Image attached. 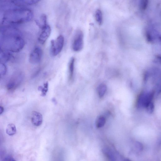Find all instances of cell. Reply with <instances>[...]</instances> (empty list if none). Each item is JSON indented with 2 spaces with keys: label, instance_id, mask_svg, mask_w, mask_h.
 <instances>
[{
  "label": "cell",
  "instance_id": "cell-1",
  "mask_svg": "<svg viewBox=\"0 0 161 161\" xmlns=\"http://www.w3.org/2000/svg\"><path fill=\"white\" fill-rule=\"evenodd\" d=\"M25 45L24 40L19 35H4L1 38V50L9 52H19L23 48Z\"/></svg>",
  "mask_w": 161,
  "mask_h": 161
},
{
  "label": "cell",
  "instance_id": "cell-2",
  "mask_svg": "<svg viewBox=\"0 0 161 161\" xmlns=\"http://www.w3.org/2000/svg\"><path fill=\"white\" fill-rule=\"evenodd\" d=\"M64 38L62 35L59 36L55 40H52L51 41L50 52L53 56H56L61 52L63 48Z\"/></svg>",
  "mask_w": 161,
  "mask_h": 161
},
{
  "label": "cell",
  "instance_id": "cell-3",
  "mask_svg": "<svg viewBox=\"0 0 161 161\" xmlns=\"http://www.w3.org/2000/svg\"><path fill=\"white\" fill-rule=\"evenodd\" d=\"M154 93L152 92L142 93L138 96L136 102V106L138 108H145L150 102L152 101Z\"/></svg>",
  "mask_w": 161,
  "mask_h": 161
},
{
  "label": "cell",
  "instance_id": "cell-4",
  "mask_svg": "<svg viewBox=\"0 0 161 161\" xmlns=\"http://www.w3.org/2000/svg\"><path fill=\"white\" fill-rule=\"evenodd\" d=\"M23 74L18 73L13 76L7 85V89L9 91H12L21 83L24 79Z\"/></svg>",
  "mask_w": 161,
  "mask_h": 161
},
{
  "label": "cell",
  "instance_id": "cell-5",
  "mask_svg": "<svg viewBox=\"0 0 161 161\" xmlns=\"http://www.w3.org/2000/svg\"><path fill=\"white\" fill-rule=\"evenodd\" d=\"M43 56V51L39 47L35 48L30 53L29 61L31 64H37L41 61Z\"/></svg>",
  "mask_w": 161,
  "mask_h": 161
},
{
  "label": "cell",
  "instance_id": "cell-6",
  "mask_svg": "<svg viewBox=\"0 0 161 161\" xmlns=\"http://www.w3.org/2000/svg\"><path fill=\"white\" fill-rule=\"evenodd\" d=\"M84 45L83 35L81 31H78L74 39L73 49L74 51L78 52L82 50Z\"/></svg>",
  "mask_w": 161,
  "mask_h": 161
},
{
  "label": "cell",
  "instance_id": "cell-7",
  "mask_svg": "<svg viewBox=\"0 0 161 161\" xmlns=\"http://www.w3.org/2000/svg\"><path fill=\"white\" fill-rule=\"evenodd\" d=\"M51 29L49 25H47L42 29V31L38 38V40L40 43L43 44L48 38L51 33Z\"/></svg>",
  "mask_w": 161,
  "mask_h": 161
},
{
  "label": "cell",
  "instance_id": "cell-8",
  "mask_svg": "<svg viewBox=\"0 0 161 161\" xmlns=\"http://www.w3.org/2000/svg\"><path fill=\"white\" fill-rule=\"evenodd\" d=\"M31 122L35 126H39L43 122L42 114L38 112L33 111L31 115Z\"/></svg>",
  "mask_w": 161,
  "mask_h": 161
},
{
  "label": "cell",
  "instance_id": "cell-9",
  "mask_svg": "<svg viewBox=\"0 0 161 161\" xmlns=\"http://www.w3.org/2000/svg\"><path fill=\"white\" fill-rule=\"evenodd\" d=\"M47 17L44 14H43L40 17L39 20L36 21V23L40 28L42 29L47 25Z\"/></svg>",
  "mask_w": 161,
  "mask_h": 161
},
{
  "label": "cell",
  "instance_id": "cell-10",
  "mask_svg": "<svg viewBox=\"0 0 161 161\" xmlns=\"http://www.w3.org/2000/svg\"><path fill=\"white\" fill-rule=\"evenodd\" d=\"M1 61L4 63L7 62L11 59V55L9 53V51L1 50Z\"/></svg>",
  "mask_w": 161,
  "mask_h": 161
},
{
  "label": "cell",
  "instance_id": "cell-11",
  "mask_svg": "<svg viewBox=\"0 0 161 161\" xmlns=\"http://www.w3.org/2000/svg\"><path fill=\"white\" fill-rule=\"evenodd\" d=\"M75 59L74 57L71 58L69 65V78L70 80L73 78L74 73Z\"/></svg>",
  "mask_w": 161,
  "mask_h": 161
},
{
  "label": "cell",
  "instance_id": "cell-12",
  "mask_svg": "<svg viewBox=\"0 0 161 161\" xmlns=\"http://www.w3.org/2000/svg\"><path fill=\"white\" fill-rule=\"evenodd\" d=\"M16 132V129L15 125L11 123L7 125L6 128V133L9 136H13L15 135Z\"/></svg>",
  "mask_w": 161,
  "mask_h": 161
},
{
  "label": "cell",
  "instance_id": "cell-13",
  "mask_svg": "<svg viewBox=\"0 0 161 161\" xmlns=\"http://www.w3.org/2000/svg\"><path fill=\"white\" fill-rule=\"evenodd\" d=\"M106 90L107 86L104 83L100 84L97 88V92L100 98L104 96Z\"/></svg>",
  "mask_w": 161,
  "mask_h": 161
},
{
  "label": "cell",
  "instance_id": "cell-14",
  "mask_svg": "<svg viewBox=\"0 0 161 161\" xmlns=\"http://www.w3.org/2000/svg\"><path fill=\"white\" fill-rule=\"evenodd\" d=\"M95 19L97 23L99 25L102 24L103 20L102 14L100 10H97L95 13Z\"/></svg>",
  "mask_w": 161,
  "mask_h": 161
},
{
  "label": "cell",
  "instance_id": "cell-15",
  "mask_svg": "<svg viewBox=\"0 0 161 161\" xmlns=\"http://www.w3.org/2000/svg\"><path fill=\"white\" fill-rule=\"evenodd\" d=\"M48 83L46 82L44 84L43 87L41 86L38 87V90L41 92L42 96H45L46 95L48 90Z\"/></svg>",
  "mask_w": 161,
  "mask_h": 161
},
{
  "label": "cell",
  "instance_id": "cell-16",
  "mask_svg": "<svg viewBox=\"0 0 161 161\" xmlns=\"http://www.w3.org/2000/svg\"><path fill=\"white\" fill-rule=\"evenodd\" d=\"M105 119L103 117H101L98 118L96 123L98 128H100L104 126L105 123Z\"/></svg>",
  "mask_w": 161,
  "mask_h": 161
},
{
  "label": "cell",
  "instance_id": "cell-17",
  "mask_svg": "<svg viewBox=\"0 0 161 161\" xmlns=\"http://www.w3.org/2000/svg\"><path fill=\"white\" fill-rule=\"evenodd\" d=\"M145 108L146 109L147 112L151 114L152 113L155 109L154 104L153 101L149 103L146 105Z\"/></svg>",
  "mask_w": 161,
  "mask_h": 161
},
{
  "label": "cell",
  "instance_id": "cell-18",
  "mask_svg": "<svg viewBox=\"0 0 161 161\" xmlns=\"http://www.w3.org/2000/svg\"><path fill=\"white\" fill-rule=\"evenodd\" d=\"M149 3V0H140V10L145 11L147 9Z\"/></svg>",
  "mask_w": 161,
  "mask_h": 161
},
{
  "label": "cell",
  "instance_id": "cell-19",
  "mask_svg": "<svg viewBox=\"0 0 161 161\" xmlns=\"http://www.w3.org/2000/svg\"><path fill=\"white\" fill-rule=\"evenodd\" d=\"M7 72L6 66L4 63H1L0 65V74L1 76H4Z\"/></svg>",
  "mask_w": 161,
  "mask_h": 161
},
{
  "label": "cell",
  "instance_id": "cell-20",
  "mask_svg": "<svg viewBox=\"0 0 161 161\" xmlns=\"http://www.w3.org/2000/svg\"><path fill=\"white\" fill-rule=\"evenodd\" d=\"M146 38L147 41L151 43L154 41L153 38L152 36L151 33L149 32H147L146 33Z\"/></svg>",
  "mask_w": 161,
  "mask_h": 161
},
{
  "label": "cell",
  "instance_id": "cell-21",
  "mask_svg": "<svg viewBox=\"0 0 161 161\" xmlns=\"http://www.w3.org/2000/svg\"><path fill=\"white\" fill-rule=\"evenodd\" d=\"M135 147L136 149L138 151H141L143 150V145L140 142H137L135 144Z\"/></svg>",
  "mask_w": 161,
  "mask_h": 161
},
{
  "label": "cell",
  "instance_id": "cell-22",
  "mask_svg": "<svg viewBox=\"0 0 161 161\" xmlns=\"http://www.w3.org/2000/svg\"><path fill=\"white\" fill-rule=\"evenodd\" d=\"M4 161H15V160L14 159V158H13L11 156H7V157H6L4 159Z\"/></svg>",
  "mask_w": 161,
  "mask_h": 161
},
{
  "label": "cell",
  "instance_id": "cell-23",
  "mask_svg": "<svg viewBox=\"0 0 161 161\" xmlns=\"http://www.w3.org/2000/svg\"><path fill=\"white\" fill-rule=\"evenodd\" d=\"M4 109L1 106H0V115H1L3 112Z\"/></svg>",
  "mask_w": 161,
  "mask_h": 161
},
{
  "label": "cell",
  "instance_id": "cell-24",
  "mask_svg": "<svg viewBox=\"0 0 161 161\" xmlns=\"http://www.w3.org/2000/svg\"><path fill=\"white\" fill-rule=\"evenodd\" d=\"M158 59L159 60V62L161 64V56H157Z\"/></svg>",
  "mask_w": 161,
  "mask_h": 161
},
{
  "label": "cell",
  "instance_id": "cell-25",
  "mask_svg": "<svg viewBox=\"0 0 161 161\" xmlns=\"http://www.w3.org/2000/svg\"><path fill=\"white\" fill-rule=\"evenodd\" d=\"M52 100L53 102L55 103H57V102H56V99H54V98H53V99Z\"/></svg>",
  "mask_w": 161,
  "mask_h": 161
}]
</instances>
